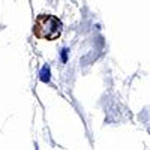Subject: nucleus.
<instances>
[{"label":"nucleus","instance_id":"nucleus-1","mask_svg":"<svg viewBox=\"0 0 150 150\" xmlns=\"http://www.w3.org/2000/svg\"><path fill=\"white\" fill-rule=\"evenodd\" d=\"M41 81L42 83H48L50 81V66L48 65H45V66H42V69H41Z\"/></svg>","mask_w":150,"mask_h":150},{"label":"nucleus","instance_id":"nucleus-2","mask_svg":"<svg viewBox=\"0 0 150 150\" xmlns=\"http://www.w3.org/2000/svg\"><path fill=\"white\" fill-rule=\"evenodd\" d=\"M66 53H68V50H63V53H62V59H63V62H66Z\"/></svg>","mask_w":150,"mask_h":150}]
</instances>
